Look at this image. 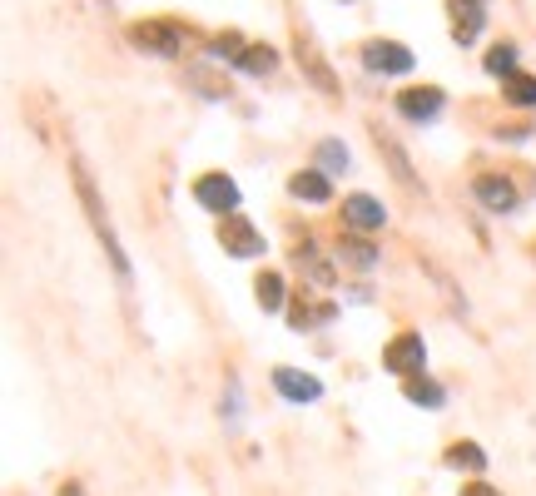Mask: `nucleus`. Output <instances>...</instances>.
<instances>
[{"label":"nucleus","mask_w":536,"mask_h":496,"mask_svg":"<svg viewBox=\"0 0 536 496\" xmlns=\"http://www.w3.org/2000/svg\"><path fill=\"white\" fill-rule=\"evenodd\" d=\"M70 179H75V194H80V204H85V214H90V224H95L100 244H105V253H110L115 273H120V278H130V258H125V248H120V239H115L110 214H105V199H100V189H95V179H90V169H85L80 159L70 164Z\"/></svg>","instance_id":"nucleus-1"},{"label":"nucleus","mask_w":536,"mask_h":496,"mask_svg":"<svg viewBox=\"0 0 536 496\" xmlns=\"http://www.w3.org/2000/svg\"><path fill=\"white\" fill-rule=\"evenodd\" d=\"M194 199H199V209H209V214H239V184L229 179V174H199L194 179Z\"/></svg>","instance_id":"nucleus-2"},{"label":"nucleus","mask_w":536,"mask_h":496,"mask_svg":"<svg viewBox=\"0 0 536 496\" xmlns=\"http://www.w3.org/2000/svg\"><path fill=\"white\" fill-rule=\"evenodd\" d=\"M130 45L149 50V55H179V50H184V35H179V25H169V20H139V25H130Z\"/></svg>","instance_id":"nucleus-3"},{"label":"nucleus","mask_w":536,"mask_h":496,"mask_svg":"<svg viewBox=\"0 0 536 496\" xmlns=\"http://www.w3.org/2000/svg\"><path fill=\"white\" fill-rule=\"evenodd\" d=\"M383 368L398 372V377H417L427 368V348H422V333H398L388 348H383Z\"/></svg>","instance_id":"nucleus-4"},{"label":"nucleus","mask_w":536,"mask_h":496,"mask_svg":"<svg viewBox=\"0 0 536 496\" xmlns=\"http://www.w3.org/2000/svg\"><path fill=\"white\" fill-rule=\"evenodd\" d=\"M219 244L229 248L234 258H259V253H264V234H259L244 214H224V219H219Z\"/></svg>","instance_id":"nucleus-5"},{"label":"nucleus","mask_w":536,"mask_h":496,"mask_svg":"<svg viewBox=\"0 0 536 496\" xmlns=\"http://www.w3.org/2000/svg\"><path fill=\"white\" fill-rule=\"evenodd\" d=\"M363 65L378 70V75H407L412 70V50L398 40H368L363 45Z\"/></svg>","instance_id":"nucleus-6"},{"label":"nucleus","mask_w":536,"mask_h":496,"mask_svg":"<svg viewBox=\"0 0 536 496\" xmlns=\"http://www.w3.org/2000/svg\"><path fill=\"white\" fill-rule=\"evenodd\" d=\"M398 115L412 124H427L442 115V90L437 85H417V90H402L398 95Z\"/></svg>","instance_id":"nucleus-7"},{"label":"nucleus","mask_w":536,"mask_h":496,"mask_svg":"<svg viewBox=\"0 0 536 496\" xmlns=\"http://www.w3.org/2000/svg\"><path fill=\"white\" fill-rule=\"evenodd\" d=\"M383 219H388V209H383L373 194H348V199H343V224H348V229L373 234V229H383Z\"/></svg>","instance_id":"nucleus-8"},{"label":"nucleus","mask_w":536,"mask_h":496,"mask_svg":"<svg viewBox=\"0 0 536 496\" xmlns=\"http://www.w3.org/2000/svg\"><path fill=\"white\" fill-rule=\"evenodd\" d=\"M472 194H477L482 209H492V214H512V209H517V189H512V179H502V174H477Z\"/></svg>","instance_id":"nucleus-9"},{"label":"nucleus","mask_w":536,"mask_h":496,"mask_svg":"<svg viewBox=\"0 0 536 496\" xmlns=\"http://www.w3.org/2000/svg\"><path fill=\"white\" fill-rule=\"evenodd\" d=\"M273 387L288 397V402H318L323 397V382L313 377V372H298V368H273Z\"/></svg>","instance_id":"nucleus-10"},{"label":"nucleus","mask_w":536,"mask_h":496,"mask_svg":"<svg viewBox=\"0 0 536 496\" xmlns=\"http://www.w3.org/2000/svg\"><path fill=\"white\" fill-rule=\"evenodd\" d=\"M452 40L457 45H472L482 35V20H487V0H452Z\"/></svg>","instance_id":"nucleus-11"},{"label":"nucleus","mask_w":536,"mask_h":496,"mask_svg":"<svg viewBox=\"0 0 536 496\" xmlns=\"http://www.w3.org/2000/svg\"><path fill=\"white\" fill-rule=\"evenodd\" d=\"M293 55H298V70H303L323 95H338V80H333V70L323 65V55L313 50V40H303V35H298V40H293Z\"/></svg>","instance_id":"nucleus-12"},{"label":"nucleus","mask_w":536,"mask_h":496,"mask_svg":"<svg viewBox=\"0 0 536 496\" xmlns=\"http://www.w3.org/2000/svg\"><path fill=\"white\" fill-rule=\"evenodd\" d=\"M288 194H293V199H308V204H328V199H333V184H328L323 169H303V174L288 179Z\"/></svg>","instance_id":"nucleus-13"},{"label":"nucleus","mask_w":536,"mask_h":496,"mask_svg":"<svg viewBox=\"0 0 536 496\" xmlns=\"http://www.w3.org/2000/svg\"><path fill=\"white\" fill-rule=\"evenodd\" d=\"M373 144H378V154H388V164H393V179L407 184V189H417V174H412V159L402 154V144L393 134H383V129H373Z\"/></svg>","instance_id":"nucleus-14"},{"label":"nucleus","mask_w":536,"mask_h":496,"mask_svg":"<svg viewBox=\"0 0 536 496\" xmlns=\"http://www.w3.org/2000/svg\"><path fill=\"white\" fill-rule=\"evenodd\" d=\"M402 397H407V402H412V407H427V412H437V407H442V402H447V392H442V387H437V382H432V377H422V372H417V377H407V382H402Z\"/></svg>","instance_id":"nucleus-15"},{"label":"nucleus","mask_w":536,"mask_h":496,"mask_svg":"<svg viewBox=\"0 0 536 496\" xmlns=\"http://www.w3.org/2000/svg\"><path fill=\"white\" fill-rule=\"evenodd\" d=\"M293 263H298V268L308 273V283H313V288H333V268H328V263L318 258V248L308 244V239L293 248Z\"/></svg>","instance_id":"nucleus-16"},{"label":"nucleus","mask_w":536,"mask_h":496,"mask_svg":"<svg viewBox=\"0 0 536 496\" xmlns=\"http://www.w3.org/2000/svg\"><path fill=\"white\" fill-rule=\"evenodd\" d=\"M338 253H343V263H353V268H363V273H368V268H378V248L368 244L363 234H348V239L338 244Z\"/></svg>","instance_id":"nucleus-17"},{"label":"nucleus","mask_w":536,"mask_h":496,"mask_svg":"<svg viewBox=\"0 0 536 496\" xmlns=\"http://www.w3.org/2000/svg\"><path fill=\"white\" fill-rule=\"evenodd\" d=\"M254 298H259L264 313H278V308H283V278H278L273 268H264V273L254 278Z\"/></svg>","instance_id":"nucleus-18"},{"label":"nucleus","mask_w":536,"mask_h":496,"mask_svg":"<svg viewBox=\"0 0 536 496\" xmlns=\"http://www.w3.org/2000/svg\"><path fill=\"white\" fill-rule=\"evenodd\" d=\"M338 318V308L333 303H298L293 308V328L303 333V328H318V323H333Z\"/></svg>","instance_id":"nucleus-19"},{"label":"nucleus","mask_w":536,"mask_h":496,"mask_svg":"<svg viewBox=\"0 0 536 496\" xmlns=\"http://www.w3.org/2000/svg\"><path fill=\"white\" fill-rule=\"evenodd\" d=\"M447 467H457V472H482V467H487V452H482L477 442H457V447L447 452Z\"/></svg>","instance_id":"nucleus-20"},{"label":"nucleus","mask_w":536,"mask_h":496,"mask_svg":"<svg viewBox=\"0 0 536 496\" xmlns=\"http://www.w3.org/2000/svg\"><path fill=\"white\" fill-rule=\"evenodd\" d=\"M318 169L323 174H343L348 169V144L343 139H323L318 144Z\"/></svg>","instance_id":"nucleus-21"},{"label":"nucleus","mask_w":536,"mask_h":496,"mask_svg":"<svg viewBox=\"0 0 536 496\" xmlns=\"http://www.w3.org/2000/svg\"><path fill=\"white\" fill-rule=\"evenodd\" d=\"M502 100H512V105H536V80L532 75H507V80H502Z\"/></svg>","instance_id":"nucleus-22"},{"label":"nucleus","mask_w":536,"mask_h":496,"mask_svg":"<svg viewBox=\"0 0 536 496\" xmlns=\"http://www.w3.org/2000/svg\"><path fill=\"white\" fill-rule=\"evenodd\" d=\"M239 65H244L249 75H273V65H278V55H273V45H249Z\"/></svg>","instance_id":"nucleus-23"},{"label":"nucleus","mask_w":536,"mask_h":496,"mask_svg":"<svg viewBox=\"0 0 536 496\" xmlns=\"http://www.w3.org/2000/svg\"><path fill=\"white\" fill-rule=\"evenodd\" d=\"M487 70L502 75V80L517 75V45H492V50H487Z\"/></svg>","instance_id":"nucleus-24"},{"label":"nucleus","mask_w":536,"mask_h":496,"mask_svg":"<svg viewBox=\"0 0 536 496\" xmlns=\"http://www.w3.org/2000/svg\"><path fill=\"white\" fill-rule=\"evenodd\" d=\"M244 50H249V45H244V35H234V30H224V35L214 40V55H219V60H244Z\"/></svg>","instance_id":"nucleus-25"},{"label":"nucleus","mask_w":536,"mask_h":496,"mask_svg":"<svg viewBox=\"0 0 536 496\" xmlns=\"http://www.w3.org/2000/svg\"><path fill=\"white\" fill-rule=\"evenodd\" d=\"M462 496H502L497 487H487V482H472V487H462Z\"/></svg>","instance_id":"nucleus-26"},{"label":"nucleus","mask_w":536,"mask_h":496,"mask_svg":"<svg viewBox=\"0 0 536 496\" xmlns=\"http://www.w3.org/2000/svg\"><path fill=\"white\" fill-rule=\"evenodd\" d=\"M60 496H85V492H80V487H65V492H60Z\"/></svg>","instance_id":"nucleus-27"}]
</instances>
